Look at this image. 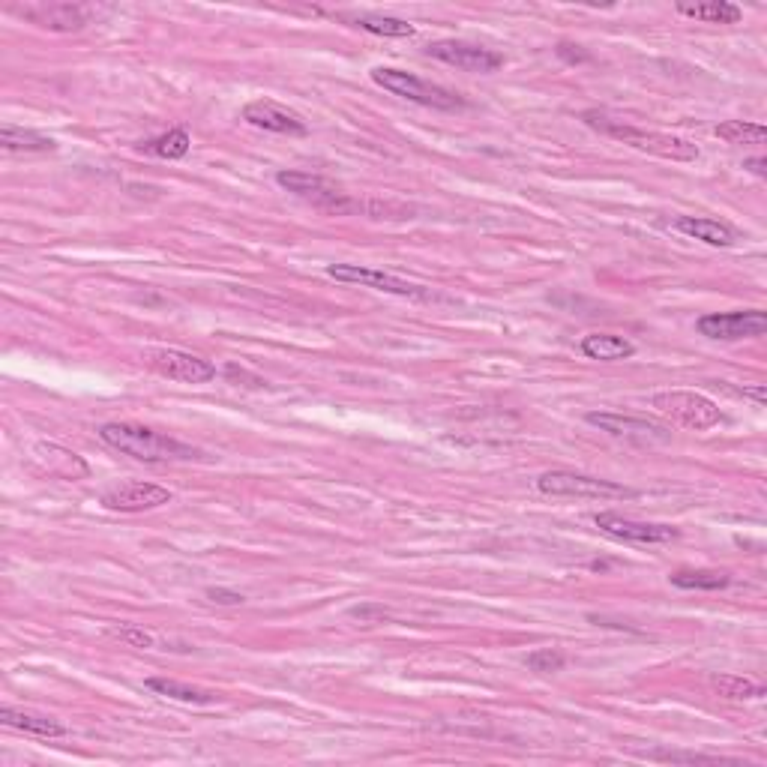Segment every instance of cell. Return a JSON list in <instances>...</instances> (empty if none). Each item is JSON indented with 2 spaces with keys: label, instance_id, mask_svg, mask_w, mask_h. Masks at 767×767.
<instances>
[{
  "label": "cell",
  "instance_id": "cell-1",
  "mask_svg": "<svg viewBox=\"0 0 767 767\" xmlns=\"http://www.w3.org/2000/svg\"><path fill=\"white\" fill-rule=\"evenodd\" d=\"M99 438L120 450L123 456H132L138 462H186V459H195L198 453L177 441V438H168V435H159L147 426H138V423H105L99 429Z\"/></svg>",
  "mask_w": 767,
  "mask_h": 767
},
{
  "label": "cell",
  "instance_id": "cell-2",
  "mask_svg": "<svg viewBox=\"0 0 767 767\" xmlns=\"http://www.w3.org/2000/svg\"><path fill=\"white\" fill-rule=\"evenodd\" d=\"M582 120L609 135V138H618L636 150H645V153H654V156H663V159H672V162H696L699 159V147L687 138H678V135H663V132H648V129H636V126H627L621 120H612L600 111H585Z\"/></svg>",
  "mask_w": 767,
  "mask_h": 767
},
{
  "label": "cell",
  "instance_id": "cell-3",
  "mask_svg": "<svg viewBox=\"0 0 767 767\" xmlns=\"http://www.w3.org/2000/svg\"><path fill=\"white\" fill-rule=\"evenodd\" d=\"M372 81L408 102H417V105H426V108H438V111H456V108H465V99L447 87H438V84H429L423 78H417L414 72H405V69H390V66H378L372 69Z\"/></svg>",
  "mask_w": 767,
  "mask_h": 767
},
{
  "label": "cell",
  "instance_id": "cell-4",
  "mask_svg": "<svg viewBox=\"0 0 767 767\" xmlns=\"http://www.w3.org/2000/svg\"><path fill=\"white\" fill-rule=\"evenodd\" d=\"M651 408H654L657 414H663L666 420H672L675 426H681V429H696V432L714 429V426L723 420L717 402H711L708 396L693 393V390H666V393H657V396L651 399Z\"/></svg>",
  "mask_w": 767,
  "mask_h": 767
},
{
  "label": "cell",
  "instance_id": "cell-5",
  "mask_svg": "<svg viewBox=\"0 0 767 767\" xmlns=\"http://www.w3.org/2000/svg\"><path fill=\"white\" fill-rule=\"evenodd\" d=\"M537 489L552 498H633L636 492L612 483V480H597L573 471H549L537 480Z\"/></svg>",
  "mask_w": 767,
  "mask_h": 767
},
{
  "label": "cell",
  "instance_id": "cell-6",
  "mask_svg": "<svg viewBox=\"0 0 767 767\" xmlns=\"http://www.w3.org/2000/svg\"><path fill=\"white\" fill-rule=\"evenodd\" d=\"M150 369L159 372L162 378H171V381H183V384H207L216 378V366L195 357V354H186V351H177V348H153L144 354Z\"/></svg>",
  "mask_w": 767,
  "mask_h": 767
},
{
  "label": "cell",
  "instance_id": "cell-7",
  "mask_svg": "<svg viewBox=\"0 0 767 767\" xmlns=\"http://www.w3.org/2000/svg\"><path fill=\"white\" fill-rule=\"evenodd\" d=\"M767 315L762 309L750 312H714L699 318V333L708 339H723V342H738V339H756L765 336Z\"/></svg>",
  "mask_w": 767,
  "mask_h": 767
},
{
  "label": "cell",
  "instance_id": "cell-8",
  "mask_svg": "<svg viewBox=\"0 0 767 767\" xmlns=\"http://www.w3.org/2000/svg\"><path fill=\"white\" fill-rule=\"evenodd\" d=\"M327 273L339 282H357L363 288H375V291H384V294H396V297H411V300H429V288L423 285H414V282H405L399 276H390V273H381V270H372V267H360V264H330Z\"/></svg>",
  "mask_w": 767,
  "mask_h": 767
},
{
  "label": "cell",
  "instance_id": "cell-9",
  "mask_svg": "<svg viewBox=\"0 0 767 767\" xmlns=\"http://www.w3.org/2000/svg\"><path fill=\"white\" fill-rule=\"evenodd\" d=\"M435 60H444L456 69L465 72H495L504 66V54L486 48V45H474V42H462V39H441L432 42L426 48Z\"/></svg>",
  "mask_w": 767,
  "mask_h": 767
},
{
  "label": "cell",
  "instance_id": "cell-10",
  "mask_svg": "<svg viewBox=\"0 0 767 767\" xmlns=\"http://www.w3.org/2000/svg\"><path fill=\"white\" fill-rule=\"evenodd\" d=\"M276 183H279L282 189L300 195V198L315 201V204L324 207V210L342 213V210H351V207H354V204L345 198V192H339V189H336L327 177H321V174H309V171H279V174H276Z\"/></svg>",
  "mask_w": 767,
  "mask_h": 767
},
{
  "label": "cell",
  "instance_id": "cell-11",
  "mask_svg": "<svg viewBox=\"0 0 767 767\" xmlns=\"http://www.w3.org/2000/svg\"><path fill=\"white\" fill-rule=\"evenodd\" d=\"M12 12L51 33H78L90 15L87 6L81 3H24V6H12Z\"/></svg>",
  "mask_w": 767,
  "mask_h": 767
},
{
  "label": "cell",
  "instance_id": "cell-12",
  "mask_svg": "<svg viewBox=\"0 0 767 767\" xmlns=\"http://www.w3.org/2000/svg\"><path fill=\"white\" fill-rule=\"evenodd\" d=\"M594 525L624 543H639V546H657V543H669L678 537V528L672 525H651V522H636V519H624L618 513H597Z\"/></svg>",
  "mask_w": 767,
  "mask_h": 767
},
{
  "label": "cell",
  "instance_id": "cell-13",
  "mask_svg": "<svg viewBox=\"0 0 767 767\" xmlns=\"http://www.w3.org/2000/svg\"><path fill=\"white\" fill-rule=\"evenodd\" d=\"M99 501L105 510H114V513H144V510L171 504V492L153 483H120L108 489Z\"/></svg>",
  "mask_w": 767,
  "mask_h": 767
},
{
  "label": "cell",
  "instance_id": "cell-14",
  "mask_svg": "<svg viewBox=\"0 0 767 767\" xmlns=\"http://www.w3.org/2000/svg\"><path fill=\"white\" fill-rule=\"evenodd\" d=\"M243 120L249 126L279 132V135H306V123L297 111L273 102V99H255L243 108Z\"/></svg>",
  "mask_w": 767,
  "mask_h": 767
},
{
  "label": "cell",
  "instance_id": "cell-15",
  "mask_svg": "<svg viewBox=\"0 0 767 767\" xmlns=\"http://www.w3.org/2000/svg\"><path fill=\"white\" fill-rule=\"evenodd\" d=\"M591 426H600L603 432L615 435V438H636V441H651V438H666V426L651 423V420H639V417H624V414H588Z\"/></svg>",
  "mask_w": 767,
  "mask_h": 767
},
{
  "label": "cell",
  "instance_id": "cell-16",
  "mask_svg": "<svg viewBox=\"0 0 767 767\" xmlns=\"http://www.w3.org/2000/svg\"><path fill=\"white\" fill-rule=\"evenodd\" d=\"M33 456L45 465L48 474H57V477H63V480H78V477H87V474H90L87 462H84L78 453H72V450H66V447H57V444H36Z\"/></svg>",
  "mask_w": 767,
  "mask_h": 767
},
{
  "label": "cell",
  "instance_id": "cell-17",
  "mask_svg": "<svg viewBox=\"0 0 767 767\" xmlns=\"http://www.w3.org/2000/svg\"><path fill=\"white\" fill-rule=\"evenodd\" d=\"M678 231L708 243V246H732L738 240V234L726 225V222H717V219H705V216H681L675 222Z\"/></svg>",
  "mask_w": 767,
  "mask_h": 767
},
{
  "label": "cell",
  "instance_id": "cell-18",
  "mask_svg": "<svg viewBox=\"0 0 767 767\" xmlns=\"http://www.w3.org/2000/svg\"><path fill=\"white\" fill-rule=\"evenodd\" d=\"M582 354L591 360H603V363H615V360H627L636 354V345L624 336L615 333H591L582 339Z\"/></svg>",
  "mask_w": 767,
  "mask_h": 767
},
{
  "label": "cell",
  "instance_id": "cell-19",
  "mask_svg": "<svg viewBox=\"0 0 767 767\" xmlns=\"http://www.w3.org/2000/svg\"><path fill=\"white\" fill-rule=\"evenodd\" d=\"M0 720H3L9 729L27 732V735H36V738H63V735H66V729H63L57 720L39 717V714H30V711L0 708Z\"/></svg>",
  "mask_w": 767,
  "mask_h": 767
},
{
  "label": "cell",
  "instance_id": "cell-20",
  "mask_svg": "<svg viewBox=\"0 0 767 767\" xmlns=\"http://www.w3.org/2000/svg\"><path fill=\"white\" fill-rule=\"evenodd\" d=\"M0 147L6 153H48V150H54V138L39 135L33 129L3 126L0 129Z\"/></svg>",
  "mask_w": 767,
  "mask_h": 767
},
{
  "label": "cell",
  "instance_id": "cell-21",
  "mask_svg": "<svg viewBox=\"0 0 767 767\" xmlns=\"http://www.w3.org/2000/svg\"><path fill=\"white\" fill-rule=\"evenodd\" d=\"M678 12L687 15V18H699V21H708V24H738L741 21V9L729 0H714V3H678Z\"/></svg>",
  "mask_w": 767,
  "mask_h": 767
},
{
  "label": "cell",
  "instance_id": "cell-22",
  "mask_svg": "<svg viewBox=\"0 0 767 767\" xmlns=\"http://www.w3.org/2000/svg\"><path fill=\"white\" fill-rule=\"evenodd\" d=\"M672 585L684 591H723L732 585V576L720 570H678L672 576Z\"/></svg>",
  "mask_w": 767,
  "mask_h": 767
},
{
  "label": "cell",
  "instance_id": "cell-23",
  "mask_svg": "<svg viewBox=\"0 0 767 767\" xmlns=\"http://www.w3.org/2000/svg\"><path fill=\"white\" fill-rule=\"evenodd\" d=\"M147 687L159 696H168L174 702H186V705H210L216 696L210 690H198V687H189V684H180V681H168V678H150Z\"/></svg>",
  "mask_w": 767,
  "mask_h": 767
},
{
  "label": "cell",
  "instance_id": "cell-24",
  "mask_svg": "<svg viewBox=\"0 0 767 767\" xmlns=\"http://www.w3.org/2000/svg\"><path fill=\"white\" fill-rule=\"evenodd\" d=\"M354 27L366 30V33H375V36H390V39H405V36H414V24L402 21V18H390V15H357V18H348Z\"/></svg>",
  "mask_w": 767,
  "mask_h": 767
},
{
  "label": "cell",
  "instance_id": "cell-25",
  "mask_svg": "<svg viewBox=\"0 0 767 767\" xmlns=\"http://www.w3.org/2000/svg\"><path fill=\"white\" fill-rule=\"evenodd\" d=\"M711 687L723 699H732V702H747V699H762L765 696V687L759 681L738 678V675H717V678H711Z\"/></svg>",
  "mask_w": 767,
  "mask_h": 767
},
{
  "label": "cell",
  "instance_id": "cell-26",
  "mask_svg": "<svg viewBox=\"0 0 767 767\" xmlns=\"http://www.w3.org/2000/svg\"><path fill=\"white\" fill-rule=\"evenodd\" d=\"M189 132L186 129H171V132H165V135H159V138H153V141H144L138 150H144V153H153V156H159V159H183L186 153H189Z\"/></svg>",
  "mask_w": 767,
  "mask_h": 767
},
{
  "label": "cell",
  "instance_id": "cell-27",
  "mask_svg": "<svg viewBox=\"0 0 767 767\" xmlns=\"http://www.w3.org/2000/svg\"><path fill=\"white\" fill-rule=\"evenodd\" d=\"M717 138L729 144H765L767 129L762 123H750V120H726L717 126Z\"/></svg>",
  "mask_w": 767,
  "mask_h": 767
},
{
  "label": "cell",
  "instance_id": "cell-28",
  "mask_svg": "<svg viewBox=\"0 0 767 767\" xmlns=\"http://www.w3.org/2000/svg\"><path fill=\"white\" fill-rule=\"evenodd\" d=\"M528 669H534V672H561L564 669V654L561 651H555V648H540V651H534V654H528Z\"/></svg>",
  "mask_w": 767,
  "mask_h": 767
},
{
  "label": "cell",
  "instance_id": "cell-29",
  "mask_svg": "<svg viewBox=\"0 0 767 767\" xmlns=\"http://www.w3.org/2000/svg\"><path fill=\"white\" fill-rule=\"evenodd\" d=\"M120 642H126L129 648H153V636L138 630V627H120V630H111Z\"/></svg>",
  "mask_w": 767,
  "mask_h": 767
},
{
  "label": "cell",
  "instance_id": "cell-30",
  "mask_svg": "<svg viewBox=\"0 0 767 767\" xmlns=\"http://www.w3.org/2000/svg\"><path fill=\"white\" fill-rule=\"evenodd\" d=\"M207 597L216 603V606H243L246 597L237 594V591H228V588H207Z\"/></svg>",
  "mask_w": 767,
  "mask_h": 767
},
{
  "label": "cell",
  "instance_id": "cell-31",
  "mask_svg": "<svg viewBox=\"0 0 767 767\" xmlns=\"http://www.w3.org/2000/svg\"><path fill=\"white\" fill-rule=\"evenodd\" d=\"M558 54H561L567 63H582V60H588V54H585L579 45H573V42H561V45H558Z\"/></svg>",
  "mask_w": 767,
  "mask_h": 767
},
{
  "label": "cell",
  "instance_id": "cell-32",
  "mask_svg": "<svg viewBox=\"0 0 767 767\" xmlns=\"http://www.w3.org/2000/svg\"><path fill=\"white\" fill-rule=\"evenodd\" d=\"M351 615H354V618H360V621H369V618L384 621V618H387V612H384V609H354Z\"/></svg>",
  "mask_w": 767,
  "mask_h": 767
},
{
  "label": "cell",
  "instance_id": "cell-33",
  "mask_svg": "<svg viewBox=\"0 0 767 767\" xmlns=\"http://www.w3.org/2000/svg\"><path fill=\"white\" fill-rule=\"evenodd\" d=\"M744 396H750V399H756L759 405H765L767 402V390L759 384V387H744Z\"/></svg>",
  "mask_w": 767,
  "mask_h": 767
},
{
  "label": "cell",
  "instance_id": "cell-34",
  "mask_svg": "<svg viewBox=\"0 0 767 767\" xmlns=\"http://www.w3.org/2000/svg\"><path fill=\"white\" fill-rule=\"evenodd\" d=\"M744 168H750L753 174H759V177H765L767 168H765V159H747L744 162Z\"/></svg>",
  "mask_w": 767,
  "mask_h": 767
}]
</instances>
